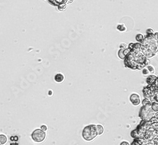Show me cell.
<instances>
[{"label": "cell", "instance_id": "1", "mask_svg": "<svg viewBox=\"0 0 158 145\" xmlns=\"http://www.w3.org/2000/svg\"><path fill=\"white\" fill-rule=\"evenodd\" d=\"M156 114V112L154 111V110L152 108V103H149L146 105H144L141 108L139 112V117L143 121H149L155 117Z\"/></svg>", "mask_w": 158, "mask_h": 145}, {"label": "cell", "instance_id": "2", "mask_svg": "<svg viewBox=\"0 0 158 145\" xmlns=\"http://www.w3.org/2000/svg\"><path fill=\"white\" fill-rule=\"evenodd\" d=\"M98 135L97 129V125H89L86 126L82 132V137L87 141L93 140Z\"/></svg>", "mask_w": 158, "mask_h": 145}, {"label": "cell", "instance_id": "3", "mask_svg": "<svg viewBox=\"0 0 158 145\" xmlns=\"http://www.w3.org/2000/svg\"><path fill=\"white\" fill-rule=\"evenodd\" d=\"M46 136V134L45 133V131H42V129H36L32 134V138L35 142L37 143H41L44 141Z\"/></svg>", "mask_w": 158, "mask_h": 145}, {"label": "cell", "instance_id": "4", "mask_svg": "<svg viewBox=\"0 0 158 145\" xmlns=\"http://www.w3.org/2000/svg\"><path fill=\"white\" fill-rule=\"evenodd\" d=\"M130 100L132 104L135 106H137L140 104V97L137 93H133L130 97Z\"/></svg>", "mask_w": 158, "mask_h": 145}, {"label": "cell", "instance_id": "5", "mask_svg": "<svg viewBox=\"0 0 158 145\" xmlns=\"http://www.w3.org/2000/svg\"><path fill=\"white\" fill-rule=\"evenodd\" d=\"M131 51V49L129 48H127V49H120L118 51V56L121 59L125 60L126 57L129 54V53Z\"/></svg>", "mask_w": 158, "mask_h": 145}, {"label": "cell", "instance_id": "6", "mask_svg": "<svg viewBox=\"0 0 158 145\" xmlns=\"http://www.w3.org/2000/svg\"><path fill=\"white\" fill-rule=\"evenodd\" d=\"M65 75L63 74V73H57L55 76H54V81H55L56 83H63L65 81Z\"/></svg>", "mask_w": 158, "mask_h": 145}, {"label": "cell", "instance_id": "7", "mask_svg": "<svg viewBox=\"0 0 158 145\" xmlns=\"http://www.w3.org/2000/svg\"><path fill=\"white\" fill-rule=\"evenodd\" d=\"M156 80H157V78L156 77V76H154L153 75L149 76V77L147 78V82L148 84L152 85H153L154 83H155Z\"/></svg>", "mask_w": 158, "mask_h": 145}, {"label": "cell", "instance_id": "8", "mask_svg": "<svg viewBox=\"0 0 158 145\" xmlns=\"http://www.w3.org/2000/svg\"><path fill=\"white\" fill-rule=\"evenodd\" d=\"M116 28H117V30L119 32H125L127 29L126 25L124 24H118V25H117V27H116Z\"/></svg>", "mask_w": 158, "mask_h": 145}, {"label": "cell", "instance_id": "9", "mask_svg": "<svg viewBox=\"0 0 158 145\" xmlns=\"http://www.w3.org/2000/svg\"><path fill=\"white\" fill-rule=\"evenodd\" d=\"M6 142H7V138L6 137V136L3 134L0 135V144H1V145H5Z\"/></svg>", "mask_w": 158, "mask_h": 145}, {"label": "cell", "instance_id": "10", "mask_svg": "<svg viewBox=\"0 0 158 145\" xmlns=\"http://www.w3.org/2000/svg\"><path fill=\"white\" fill-rule=\"evenodd\" d=\"M135 39H136V40H137V41L139 42H142L144 41V40L145 37L142 34H137V36H136Z\"/></svg>", "mask_w": 158, "mask_h": 145}, {"label": "cell", "instance_id": "11", "mask_svg": "<svg viewBox=\"0 0 158 145\" xmlns=\"http://www.w3.org/2000/svg\"><path fill=\"white\" fill-rule=\"evenodd\" d=\"M97 129L98 135H101L104 133V127L101 125H97Z\"/></svg>", "mask_w": 158, "mask_h": 145}, {"label": "cell", "instance_id": "12", "mask_svg": "<svg viewBox=\"0 0 158 145\" xmlns=\"http://www.w3.org/2000/svg\"><path fill=\"white\" fill-rule=\"evenodd\" d=\"M147 36L148 37H154V33L153 30L151 29V28H148L146 31Z\"/></svg>", "mask_w": 158, "mask_h": 145}, {"label": "cell", "instance_id": "13", "mask_svg": "<svg viewBox=\"0 0 158 145\" xmlns=\"http://www.w3.org/2000/svg\"><path fill=\"white\" fill-rule=\"evenodd\" d=\"M58 7V10L60 11H64L65 10L66 8V3H61V4H60Z\"/></svg>", "mask_w": 158, "mask_h": 145}, {"label": "cell", "instance_id": "14", "mask_svg": "<svg viewBox=\"0 0 158 145\" xmlns=\"http://www.w3.org/2000/svg\"><path fill=\"white\" fill-rule=\"evenodd\" d=\"M152 108L154 110V111H155L156 112H158V102H153L152 103Z\"/></svg>", "mask_w": 158, "mask_h": 145}, {"label": "cell", "instance_id": "15", "mask_svg": "<svg viewBox=\"0 0 158 145\" xmlns=\"http://www.w3.org/2000/svg\"><path fill=\"white\" fill-rule=\"evenodd\" d=\"M147 68L148 69V70L149 71V72H151V73H154V72H155V70H154V68L151 65H148Z\"/></svg>", "mask_w": 158, "mask_h": 145}, {"label": "cell", "instance_id": "16", "mask_svg": "<svg viewBox=\"0 0 158 145\" xmlns=\"http://www.w3.org/2000/svg\"><path fill=\"white\" fill-rule=\"evenodd\" d=\"M48 1H49V3H51V5H54V6H59V5H60V4H59V3H58V2H57L56 1V0H49Z\"/></svg>", "mask_w": 158, "mask_h": 145}, {"label": "cell", "instance_id": "17", "mask_svg": "<svg viewBox=\"0 0 158 145\" xmlns=\"http://www.w3.org/2000/svg\"><path fill=\"white\" fill-rule=\"evenodd\" d=\"M127 48H128V46L125 43L121 44L119 46V49H127Z\"/></svg>", "mask_w": 158, "mask_h": 145}, {"label": "cell", "instance_id": "18", "mask_svg": "<svg viewBox=\"0 0 158 145\" xmlns=\"http://www.w3.org/2000/svg\"><path fill=\"white\" fill-rule=\"evenodd\" d=\"M149 71L148 70L147 68H144L143 70H142V73H143V74H144V75H146V74H148L149 73Z\"/></svg>", "mask_w": 158, "mask_h": 145}, {"label": "cell", "instance_id": "19", "mask_svg": "<svg viewBox=\"0 0 158 145\" xmlns=\"http://www.w3.org/2000/svg\"><path fill=\"white\" fill-rule=\"evenodd\" d=\"M59 4H61V3H67L68 0H56Z\"/></svg>", "mask_w": 158, "mask_h": 145}, {"label": "cell", "instance_id": "20", "mask_svg": "<svg viewBox=\"0 0 158 145\" xmlns=\"http://www.w3.org/2000/svg\"><path fill=\"white\" fill-rule=\"evenodd\" d=\"M40 129H42V130L44 131H46L48 129V127H47L46 126L43 125V126H42L41 127H40Z\"/></svg>", "mask_w": 158, "mask_h": 145}, {"label": "cell", "instance_id": "21", "mask_svg": "<svg viewBox=\"0 0 158 145\" xmlns=\"http://www.w3.org/2000/svg\"><path fill=\"white\" fill-rule=\"evenodd\" d=\"M120 145H130L129 144V143L127 142V141H123V142H122L121 144H120Z\"/></svg>", "mask_w": 158, "mask_h": 145}, {"label": "cell", "instance_id": "22", "mask_svg": "<svg viewBox=\"0 0 158 145\" xmlns=\"http://www.w3.org/2000/svg\"><path fill=\"white\" fill-rule=\"evenodd\" d=\"M154 39H156L157 40H158V33H156V34H154Z\"/></svg>", "mask_w": 158, "mask_h": 145}, {"label": "cell", "instance_id": "23", "mask_svg": "<svg viewBox=\"0 0 158 145\" xmlns=\"http://www.w3.org/2000/svg\"><path fill=\"white\" fill-rule=\"evenodd\" d=\"M73 1H74V0H68L67 3H68V4H70V3H72L73 2Z\"/></svg>", "mask_w": 158, "mask_h": 145}, {"label": "cell", "instance_id": "24", "mask_svg": "<svg viewBox=\"0 0 158 145\" xmlns=\"http://www.w3.org/2000/svg\"><path fill=\"white\" fill-rule=\"evenodd\" d=\"M155 118L156 119H158V112H156V114Z\"/></svg>", "mask_w": 158, "mask_h": 145}]
</instances>
